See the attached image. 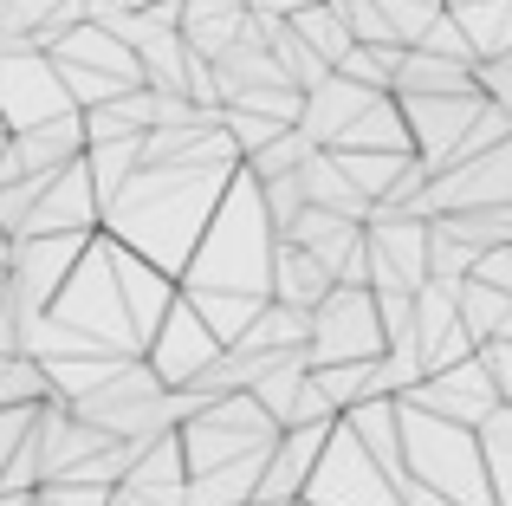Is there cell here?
Listing matches in <instances>:
<instances>
[{"label":"cell","instance_id":"d6986e66","mask_svg":"<svg viewBox=\"0 0 512 506\" xmlns=\"http://www.w3.org/2000/svg\"><path fill=\"white\" fill-rule=\"evenodd\" d=\"M137 143L143 137H111V143H85V169H91V189H98V215L130 176H137Z\"/></svg>","mask_w":512,"mask_h":506},{"label":"cell","instance_id":"52a82bcc","mask_svg":"<svg viewBox=\"0 0 512 506\" xmlns=\"http://www.w3.org/2000/svg\"><path fill=\"white\" fill-rule=\"evenodd\" d=\"M91 234H26V241H13V260H7V292H13V312L39 318L52 299H59V286L72 279V266L85 260Z\"/></svg>","mask_w":512,"mask_h":506},{"label":"cell","instance_id":"9c48e42d","mask_svg":"<svg viewBox=\"0 0 512 506\" xmlns=\"http://www.w3.org/2000/svg\"><path fill=\"white\" fill-rule=\"evenodd\" d=\"M59 111H78L59 85V65L33 46H13L0 52V130H33Z\"/></svg>","mask_w":512,"mask_h":506},{"label":"cell","instance_id":"3957f363","mask_svg":"<svg viewBox=\"0 0 512 506\" xmlns=\"http://www.w3.org/2000/svg\"><path fill=\"white\" fill-rule=\"evenodd\" d=\"M175 442H182V461H188V481L208 468H227V461H247V455H266L279 442V422L253 403L247 390L234 396H208L188 422H175Z\"/></svg>","mask_w":512,"mask_h":506},{"label":"cell","instance_id":"4316f807","mask_svg":"<svg viewBox=\"0 0 512 506\" xmlns=\"http://www.w3.org/2000/svg\"><path fill=\"white\" fill-rule=\"evenodd\" d=\"M0 506H39L33 494H0Z\"/></svg>","mask_w":512,"mask_h":506},{"label":"cell","instance_id":"83f0119b","mask_svg":"<svg viewBox=\"0 0 512 506\" xmlns=\"http://www.w3.org/2000/svg\"><path fill=\"white\" fill-rule=\"evenodd\" d=\"M0 286H7V266H0Z\"/></svg>","mask_w":512,"mask_h":506},{"label":"cell","instance_id":"f1b7e54d","mask_svg":"<svg viewBox=\"0 0 512 506\" xmlns=\"http://www.w3.org/2000/svg\"><path fill=\"white\" fill-rule=\"evenodd\" d=\"M0 150H7V130H0Z\"/></svg>","mask_w":512,"mask_h":506},{"label":"cell","instance_id":"6da1fadb","mask_svg":"<svg viewBox=\"0 0 512 506\" xmlns=\"http://www.w3.org/2000/svg\"><path fill=\"white\" fill-rule=\"evenodd\" d=\"M234 176H240V143L227 137L221 124H208V130L188 137V150L175 156V163L137 169V176L104 202L98 234H111L117 247H130L137 260L163 266L175 279L188 266V253H195V241L208 234V221H214V208H221V195H227Z\"/></svg>","mask_w":512,"mask_h":506},{"label":"cell","instance_id":"44dd1931","mask_svg":"<svg viewBox=\"0 0 512 506\" xmlns=\"http://www.w3.org/2000/svg\"><path fill=\"white\" fill-rule=\"evenodd\" d=\"M312 150H318V143L305 137L299 124H292V130H279L273 143H260V150H253L240 169H247L253 182H273V176H292V169H305V156H312Z\"/></svg>","mask_w":512,"mask_h":506},{"label":"cell","instance_id":"7c38bea8","mask_svg":"<svg viewBox=\"0 0 512 506\" xmlns=\"http://www.w3.org/2000/svg\"><path fill=\"white\" fill-rule=\"evenodd\" d=\"M26 234H98V189H91L85 156L65 163L59 176H46L33 215H26V228L13 234V241H26Z\"/></svg>","mask_w":512,"mask_h":506},{"label":"cell","instance_id":"8992f818","mask_svg":"<svg viewBox=\"0 0 512 506\" xmlns=\"http://www.w3.org/2000/svg\"><path fill=\"white\" fill-rule=\"evenodd\" d=\"M299 500L305 506H402V487L363 455V442L338 416V429H331V442H325V455H318V468H312Z\"/></svg>","mask_w":512,"mask_h":506},{"label":"cell","instance_id":"e0dca14e","mask_svg":"<svg viewBox=\"0 0 512 506\" xmlns=\"http://www.w3.org/2000/svg\"><path fill=\"white\" fill-rule=\"evenodd\" d=\"M338 286V279L325 273V260L318 253H305V247H292V241H279L273 247V299L279 305H299V312H312L325 292Z\"/></svg>","mask_w":512,"mask_h":506},{"label":"cell","instance_id":"ffe728a7","mask_svg":"<svg viewBox=\"0 0 512 506\" xmlns=\"http://www.w3.org/2000/svg\"><path fill=\"white\" fill-rule=\"evenodd\" d=\"M461 331L474 344H493L500 338V325H506V312H512V292H500V286H480V279H461Z\"/></svg>","mask_w":512,"mask_h":506},{"label":"cell","instance_id":"7a4b0ae2","mask_svg":"<svg viewBox=\"0 0 512 506\" xmlns=\"http://www.w3.org/2000/svg\"><path fill=\"white\" fill-rule=\"evenodd\" d=\"M273 221H266V202H260V182L240 169L227 182L221 208H214L208 234L195 241L188 266L175 273V292L201 312V325L214 331L221 344H234L240 331L253 325L266 299H273Z\"/></svg>","mask_w":512,"mask_h":506},{"label":"cell","instance_id":"5b68a950","mask_svg":"<svg viewBox=\"0 0 512 506\" xmlns=\"http://www.w3.org/2000/svg\"><path fill=\"white\" fill-rule=\"evenodd\" d=\"M312 364H370L389 351L383 318H376V292L370 286H331L312 305Z\"/></svg>","mask_w":512,"mask_h":506},{"label":"cell","instance_id":"30bf717a","mask_svg":"<svg viewBox=\"0 0 512 506\" xmlns=\"http://www.w3.org/2000/svg\"><path fill=\"white\" fill-rule=\"evenodd\" d=\"M221 351H227V344L214 338V331L201 325V312L175 292V305L163 312V325H156V338H150V351H143V357H150V370L169 383V390H188V383H195Z\"/></svg>","mask_w":512,"mask_h":506},{"label":"cell","instance_id":"8fae6325","mask_svg":"<svg viewBox=\"0 0 512 506\" xmlns=\"http://www.w3.org/2000/svg\"><path fill=\"white\" fill-rule=\"evenodd\" d=\"M85 156V111H59L33 130H7V150H0V182L13 176H59L65 163Z\"/></svg>","mask_w":512,"mask_h":506},{"label":"cell","instance_id":"277c9868","mask_svg":"<svg viewBox=\"0 0 512 506\" xmlns=\"http://www.w3.org/2000/svg\"><path fill=\"white\" fill-rule=\"evenodd\" d=\"M46 59L59 65V85H65V98H72L78 111H91V104H104V98H117V91H137L143 85L137 52H130L111 26H98V20H78L72 33L46 52Z\"/></svg>","mask_w":512,"mask_h":506},{"label":"cell","instance_id":"ba28073f","mask_svg":"<svg viewBox=\"0 0 512 506\" xmlns=\"http://www.w3.org/2000/svg\"><path fill=\"white\" fill-rule=\"evenodd\" d=\"M396 403H415V409H428V416L454 422V429L480 435V422L500 409V383H493L487 357L474 351V357H461V364H448V370H428V377L415 383L409 396H396Z\"/></svg>","mask_w":512,"mask_h":506},{"label":"cell","instance_id":"d4e9b609","mask_svg":"<svg viewBox=\"0 0 512 506\" xmlns=\"http://www.w3.org/2000/svg\"><path fill=\"white\" fill-rule=\"evenodd\" d=\"M247 13H260V20H292L299 7H312V0H240Z\"/></svg>","mask_w":512,"mask_h":506},{"label":"cell","instance_id":"4fadbf2b","mask_svg":"<svg viewBox=\"0 0 512 506\" xmlns=\"http://www.w3.org/2000/svg\"><path fill=\"white\" fill-rule=\"evenodd\" d=\"M331 429H338V422L279 429L273 455H266V474H260V494H253V500H273V506H292V500H299L305 481H312V468H318V455H325V442H331Z\"/></svg>","mask_w":512,"mask_h":506},{"label":"cell","instance_id":"2e32d148","mask_svg":"<svg viewBox=\"0 0 512 506\" xmlns=\"http://www.w3.org/2000/svg\"><path fill=\"white\" fill-rule=\"evenodd\" d=\"M474 65L467 59H441V52H422V46H402L396 59V98H441V91H474Z\"/></svg>","mask_w":512,"mask_h":506},{"label":"cell","instance_id":"cb8c5ba5","mask_svg":"<svg viewBox=\"0 0 512 506\" xmlns=\"http://www.w3.org/2000/svg\"><path fill=\"white\" fill-rule=\"evenodd\" d=\"M39 422V403H20V409H0V474H7V461L20 455V442L33 435Z\"/></svg>","mask_w":512,"mask_h":506},{"label":"cell","instance_id":"484cf974","mask_svg":"<svg viewBox=\"0 0 512 506\" xmlns=\"http://www.w3.org/2000/svg\"><path fill=\"white\" fill-rule=\"evenodd\" d=\"M137 7H156V0H85L91 20H111V13H137Z\"/></svg>","mask_w":512,"mask_h":506},{"label":"cell","instance_id":"5bb4252c","mask_svg":"<svg viewBox=\"0 0 512 506\" xmlns=\"http://www.w3.org/2000/svg\"><path fill=\"white\" fill-rule=\"evenodd\" d=\"M104 241H111V234H104ZM111 266H117V286H124L130 318H137V331H143V351H150V338H156V325H163V312L175 305V279L163 273V266L137 260L130 247H117V241H111Z\"/></svg>","mask_w":512,"mask_h":506},{"label":"cell","instance_id":"603a6c76","mask_svg":"<svg viewBox=\"0 0 512 506\" xmlns=\"http://www.w3.org/2000/svg\"><path fill=\"white\" fill-rule=\"evenodd\" d=\"M474 78H480V91H487V104H493V111H506V124H512V52H500V59H480Z\"/></svg>","mask_w":512,"mask_h":506},{"label":"cell","instance_id":"ac0fdd59","mask_svg":"<svg viewBox=\"0 0 512 506\" xmlns=\"http://www.w3.org/2000/svg\"><path fill=\"white\" fill-rule=\"evenodd\" d=\"M292 33H299L305 46H312L318 59L331 65V72H338V65H344V52L357 46V39H350V26L338 20V7H331V0H312V7H299V13H292Z\"/></svg>","mask_w":512,"mask_h":506},{"label":"cell","instance_id":"7402d4cb","mask_svg":"<svg viewBox=\"0 0 512 506\" xmlns=\"http://www.w3.org/2000/svg\"><path fill=\"white\" fill-rule=\"evenodd\" d=\"M52 383L39 370V357H0V409H20V403H46Z\"/></svg>","mask_w":512,"mask_h":506},{"label":"cell","instance_id":"9a60e30c","mask_svg":"<svg viewBox=\"0 0 512 506\" xmlns=\"http://www.w3.org/2000/svg\"><path fill=\"white\" fill-rule=\"evenodd\" d=\"M376 91L370 85H357V78H344V72H331L325 85H312L305 91V111H299V130L318 143V150H331V143L344 137L350 124H357V111L370 104Z\"/></svg>","mask_w":512,"mask_h":506}]
</instances>
